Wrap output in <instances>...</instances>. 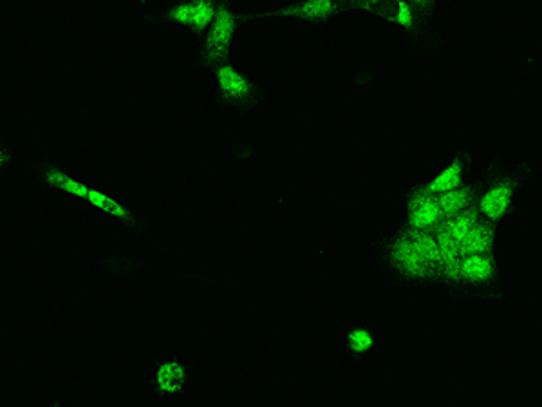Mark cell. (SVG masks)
I'll list each match as a JSON object with an SVG mask.
<instances>
[{"instance_id":"cell-14","label":"cell","mask_w":542,"mask_h":407,"mask_svg":"<svg viewBox=\"0 0 542 407\" xmlns=\"http://www.w3.org/2000/svg\"><path fill=\"white\" fill-rule=\"evenodd\" d=\"M160 19L194 30V4H188V3L176 4L170 10H167Z\"/></svg>"},{"instance_id":"cell-5","label":"cell","mask_w":542,"mask_h":407,"mask_svg":"<svg viewBox=\"0 0 542 407\" xmlns=\"http://www.w3.org/2000/svg\"><path fill=\"white\" fill-rule=\"evenodd\" d=\"M411 226L415 232H427L440 223L443 217L434 196L422 192L411 201Z\"/></svg>"},{"instance_id":"cell-18","label":"cell","mask_w":542,"mask_h":407,"mask_svg":"<svg viewBox=\"0 0 542 407\" xmlns=\"http://www.w3.org/2000/svg\"><path fill=\"white\" fill-rule=\"evenodd\" d=\"M394 15H396V22H398L401 28H413V24H415V12H413L411 4L399 3V4L396 6Z\"/></svg>"},{"instance_id":"cell-6","label":"cell","mask_w":542,"mask_h":407,"mask_svg":"<svg viewBox=\"0 0 542 407\" xmlns=\"http://www.w3.org/2000/svg\"><path fill=\"white\" fill-rule=\"evenodd\" d=\"M511 203V185L510 183H499L495 187H492L479 201V208L483 212V216H486L488 219H501L508 207Z\"/></svg>"},{"instance_id":"cell-4","label":"cell","mask_w":542,"mask_h":407,"mask_svg":"<svg viewBox=\"0 0 542 407\" xmlns=\"http://www.w3.org/2000/svg\"><path fill=\"white\" fill-rule=\"evenodd\" d=\"M392 257H394L396 266L403 271V274H409L415 278H425L433 270L424 261V257L416 250L411 237H401L396 241V244L392 248Z\"/></svg>"},{"instance_id":"cell-11","label":"cell","mask_w":542,"mask_h":407,"mask_svg":"<svg viewBox=\"0 0 542 407\" xmlns=\"http://www.w3.org/2000/svg\"><path fill=\"white\" fill-rule=\"evenodd\" d=\"M436 201H438L441 216L454 217V216L461 214L468 207V203H470V192L465 190V189H456V190L440 194V198H436Z\"/></svg>"},{"instance_id":"cell-13","label":"cell","mask_w":542,"mask_h":407,"mask_svg":"<svg viewBox=\"0 0 542 407\" xmlns=\"http://www.w3.org/2000/svg\"><path fill=\"white\" fill-rule=\"evenodd\" d=\"M416 250L420 252V255L424 257V261L434 268L440 264V250H438V241L434 235H431L429 232H416L415 235H411Z\"/></svg>"},{"instance_id":"cell-7","label":"cell","mask_w":542,"mask_h":407,"mask_svg":"<svg viewBox=\"0 0 542 407\" xmlns=\"http://www.w3.org/2000/svg\"><path fill=\"white\" fill-rule=\"evenodd\" d=\"M494 261L486 255H461L459 276L470 283H486L494 278Z\"/></svg>"},{"instance_id":"cell-16","label":"cell","mask_w":542,"mask_h":407,"mask_svg":"<svg viewBox=\"0 0 542 407\" xmlns=\"http://www.w3.org/2000/svg\"><path fill=\"white\" fill-rule=\"evenodd\" d=\"M17 162L15 147L0 136V178H4Z\"/></svg>"},{"instance_id":"cell-15","label":"cell","mask_w":542,"mask_h":407,"mask_svg":"<svg viewBox=\"0 0 542 407\" xmlns=\"http://www.w3.org/2000/svg\"><path fill=\"white\" fill-rule=\"evenodd\" d=\"M349 346L356 353H367L374 346V337L365 328H354L349 333Z\"/></svg>"},{"instance_id":"cell-9","label":"cell","mask_w":542,"mask_h":407,"mask_svg":"<svg viewBox=\"0 0 542 407\" xmlns=\"http://www.w3.org/2000/svg\"><path fill=\"white\" fill-rule=\"evenodd\" d=\"M494 244V232L486 225H476L465 243L459 246L461 255H486Z\"/></svg>"},{"instance_id":"cell-17","label":"cell","mask_w":542,"mask_h":407,"mask_svg":"<svg viewBox=\"0 0 542 407\" xmlns=\"http://www.w3.org/2000/svg\"><path fill=\"white\" fill-rule=\"evenodd\" d=\"M335 10H337V6L333 3H326V0H320V3H306L301 6V13L310 19L331 15Z\"/></svg>"},{"instance_id":"cell-12","label":"cell","mask_w":542,"mask_h":407,"mask_svg":"<svg viewBox=\"0 0 542 407\" xmlns=\"http://www.w3.org/2000/svg\"><path fill=\"white\" fill-rule=\"evenodd\" d=\"M476 225H477V221H476V217H474L472 214H458V216L450 217V221L445 225L443 232H445L458 246H461Z\"/></svg>"},{"instance_id":"cell-10","label":"cell","mask_w":542,"mask_h":407,"mask_svg":"<svg viewBox=\"0 0 542 407\" xmlns=\"http://www.w3.org/2000/svg\"><path fill=\"white\" fill-rule=\"evenodd\" d=\"M463 180V169L459 165V162L449 165L445 171H441L427 187V194L434 196V194H445L450 190H456L459 187Z\"/></svg>"},{"instance_id":"cell-8","label":"cell","mask_w":542,"mask_h":407,"mask_svg":"<svg viewBox=\"0 0 542 407\" xmlns=\"http://www.w3.org/2000/svg\"><path fill=\"white\" fill-rule=\"evenodd\" d=\"M215 76H217L219 89L228 98L239 100V98H246L251 93V84L242 76V73H239L235 67H232L228 64L219 66L215 71Z\"/></svg>"},{"instance_id":"cell-3","label":"cell","mask_w":542,"mask_h":407,"mask_svg":"<svg viewBox=\"0 0 542 407\" xmlns=\"http://www.w3.org/2000/svg\"><path fill=\"white\" fill-rule=\"evenodd\" d=\"M235 33V17L228 8H221L215 13V19L212 22L208 39H206V55L210 58L221 57L226 48L230 46Z\"/></svg>"},{"instance_id":"cell-19","label":"cell","mask_w":542,"mask_h":407,"mask_svg":"<svg viewBox=\"0 0 542 407\" xmlns=\"http://www.w3.org/2000/svg\"><path fill=\"white\" fill-rule=\"evenodd\" d=\"M46 407H64V398H55L51 403H48Z\"/></svg>"},{"instance_id":"cell-2","label":"cell","mask_w":542,"mask_h":407,"mask_svg":"<svg viewBox=\"0 0 542 407\" xmlns=\"http://www.w3.org/2000/svg\"><path fill=\"white\" fill-rule=\"evenodd\" d=\"M188 378V369L179 360H163L158 364L153 375V389L156 394L165 398L178 396Z\"/></svg>"},{"instance_id":"cell-1","label":"cell","mask_w":542,"mask_h":407,"mask_svg":"<svg viewBox=\"0 0 542 407\" xmlns=\"http://www.w3.org/2000/svg\"><path fill=\"white\" fill-rule=\"evenodd\" d=\"M33 181L48 190L66 194L83 201L91 210H96L130 230L140 228V217L127 203L114 198L112 194L91 187L78 178H74L69 167L57 156H40L31 165Z\"/></svg>"}]
</instances>
